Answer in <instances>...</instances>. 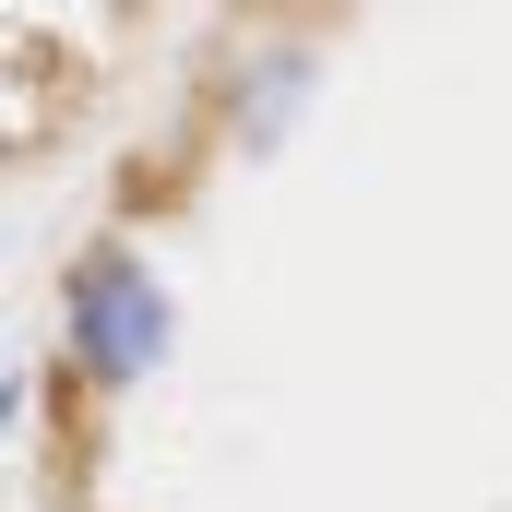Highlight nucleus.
I'll return each mask as SVG.
<instances>
[{
  "instance_id": "1",
  "label": "nucleus",
  "mask_w": 512,
  "mask_h": 512,
  "mask_svg": "<svg viewBox=\"0 0 512 512\" xmlns=\"http://www.w3.org/2000/svg\"><path fill=\"white\" fill-rule=\"evenodd\" d=\"M60 358L84 370V382H143L155 358H167V286H155V262L120 251V239H96V251L60 274Z\"/></svg>"
}]
</instances>
